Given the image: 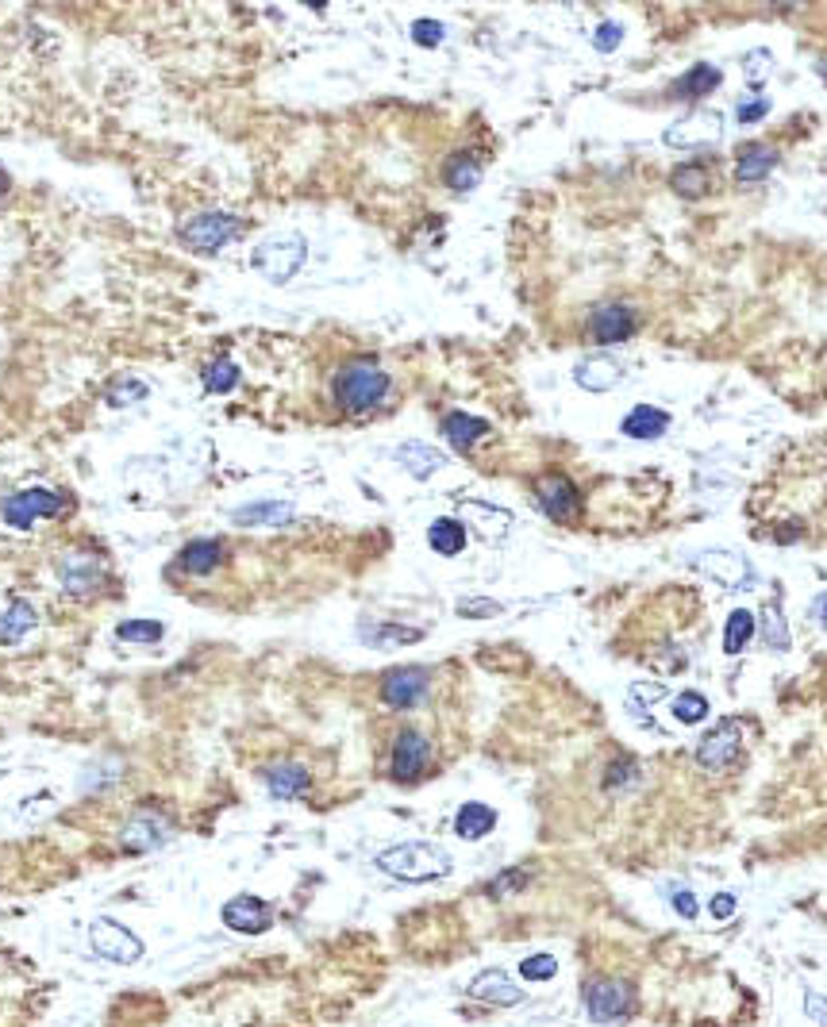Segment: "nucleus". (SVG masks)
Instances as JSON below:
<instances>
[{
  "label": "nucleus",
  "mask_w": 827,
  "mask_h": 1027,
  "mask_svg": "<svg viewBox=\"0 0 827 1027\" xmlns=\"http://www.w3.org/2000/svg\"><path fill=\"white\" fill-rule=\"evenodd\" d=\"M54 570H58L62 589L74 593V597H89L104 581V562H101V554H93V551H66L58 558Z\"/></svg>",
  "instance_id": "8"
},
{
  "label": "nucleus",
  "mask_w": 827,
  "mask_h": 1027,
  "mask_svg": "<svg viewBox=\"0 0 827 1027\" xmlns=\"http://www.w3.org/2000/svg\"><path fill=\"white\" fill-rule=\"evenodd\" d=\"M262 777H266V789L274 793L277 801H297V797H304L312 789V777L297 762H274Z\"/></svg>",
  "instance_id": "20"
},
{
  "label": "nucleus",
  "mask_w": 827,
  "mask_h": 1027,
  "mask_svg": "<svg viewBox=\"0 0 827 1027\" xmlns=\"http://www.w3.org/2000/svg\"><path fill=\"white\" fill-rule=\"evenodd\" d=\"M766 112H770V101H766V97H751V101H743L735 108V120H739V124H758Z\"/></svg>",
  "instance_id": "45"
},
{
  "label": "nucleus",
  "mask_w": 827,
  "mask_h": 1027,
  "mask_svg": "<svg viewBox=\"0 0 827 1027\" xmlns=\"http://www.w3.org/2000/svg\"><path fill=\"white\" fill-rule=\"evenodd\" d=\"M431 766V743H427L420 731L404 727L401 735L393 739V754H389V774L393 781H420Z\"/></svg>",
  "instance_id": "7"
},
{
  "label": "nucleus",
  "mask_w": 827,
  "mask_h": 1027,
  "mask_svg": "<svg viewBox=\"0 0 827 1027\" xmlns=\"http://www.w3.org/2000/svg\"><path fill=\"white\" fill-rule=\"evenodd\" d=\"M720 81H724V74H720L712 62H693V70H685V74L670 85V97H674V101H697L704 93H712Z\"/></svg>",
  "instance_id": "22"
},
{
  "label": "nucleus",
  "mask_w": 827,
  "mask_h": 1027,
  "mask_svg": "<svg viewBox=\"0 0 827 1027\" xmlns=\"http://www.w3.org/2000/svg\"><path fill=\"white\" fill-rule=\"evenodd\" d=\"M397 462L404 466V474H412L416 481H427L431 474H439L447 466V454L427 447V443H401L397 451Z\"/></svg>",
  "instance_id": "25"
},
{
  "label": "nucleus",
  "mask_w": 827,
  "mask_h": 1027,
  "mask_svg": "<svg viewBox=\"0 0 827 1027\" xmlns=\"http://www.w3.org/2000/svg\"><path fill=\"white\" fill-rule=\"evenodd\" d=\"M674 908H677V916L693 920V916H697V897H693L689 889H677V893H674Z\"/></svg>",
  "instance_id": "47"
},
{
  "label": "nucleus",
  "mask_w": 827,
  "mask_h": 1027,
  "mask_svg": "<svg viewBox=\"0 0 827 1027\" xmlns=\"http://www.w3.org/2000/svg\"><path fill=\"white\" fill-rule=\"evenodd\" d=\"M231 520L239 527H285L293 520V504L285 501H254L231 512Z\"/></svg>",
  "instance_id": "23"
},
{
  "label": "nucleus",
  "mask_w": 827,
  "mask_h": 1027,
  "mask_svg": "<svg viewBox=\"0 0 827 1027\" xmlns=\"http://www.w3.org/2000/svg\"><path fill=\"white\" fill-rule=\"evenodd\" d=\"M497 827V812L489 808V804H477V801H470V804H462L458 808V816H454V835L458 839H485L489 831Z\"/></svg>",
  "instance_id": "28"
},
{
  "label": "nucleus",
  "mask_w": 827,
  "mask_h": 1027,
  "mask_svg": "<svg viewBox=\"0 0 827 1027\" xmlns=\"http://www.w3.org/2000/svg\"><path fill=\"white\" fill-rule=\"evenodd\" d=\"M520 974L531 977V981H551L558 974V962H554L551 954H531L524 966H520Z\"/></svg>",
  "instance_id": "41"
},
{
  "label": "nucleus",
  "mask_w": 827,
  "mask_h": 1027,
  "mask_svg": "<svg viewBox=\"0 0 827 1027\" xmlns=\"http://www.w3.org/2000/svg\"><path fill=\"white\" fill-rule=\"evenodd\" d=\"M35 624H39V616H35L31 601H12L4 612H0V643H4V647L24 643V635Z\"/></svg>",
  "instance_id": "29"
},
{
  "label": "nucleus",
  "mask_w": 827,
  "mask_h": 1027,
  "mask_svg": "<svg viewBox=\"0 0 827 1027\" xmlns=\"http://www.w3.org/2000/svg\"><path fill=\"white\" fill-rule=\"evenodd\" d=\"M451 854L435 843H397L377 854V870L397 881H435L451 874Z\"/></svg>",
  "instance_id": "2"
},
{
  "label": "nucleus",
  "mask_w": 827,
  "mask_h": 1027,
  "mask_svg": "<svg viewBox=\"0 0 827 1027\" xmlns=\"http://www.w3.org/2000/svg\"><path fill=\"white\" fill-rule=\"evenodd\" d=\"M754 639V612L751 608H735L724 624V651L743 654V647Z\"/></svg>",
  "instance_id": "32"
},
{
  "label": "nucleus",
  "mask_w": 827,
  "mask_h": 1027,
  "mask_svg": "<svg viewBox=\"0 0 827 1027\" xmlns=\"http://www.w3.org/2000/svg\"><path fill=\"white\" fill-rule=\"evenodd\" d=\"M89 943H93V951L108 958V962H139L143 958V943L127 931L124 924H116V920H93L89 924Z\"/></svg>",
  "instance_id": "10"
},
{
  "label": "nucleus",
  "mask_w": 827,
  "mask_h": 1027,
  "mask_svg": "<svg viewBox=\"0 0 827 1027\" xmlns=\"http://www.w3.org/2000/svg\"><path fill=\"white\" fill-rule=\"evenodd\" d=\"M116 639L135 643V647H154L162 639V624L158 620H124V624L116 627Z\"/></svg>",
  "instance_id": "35"
},
{
  "label": "nucleus",
  "mask_w": 827,
  "mask_h": 1027,
  "mask_svg": "<svg viewBox=\"0 0 827 1027\" xmlns=\"http://www.w3.org/2000/svg\"><path fill=\"white\" fill-rule=\"evenodd\" d=\"M424 631L420 627H397V624H374L366 627V639H374V643H416Z\"/></svg>",
  "instance_id": "38"
},
{
  "label": "nucleus",
  "mask_w": 827,
  "mask_h": 1027,
  "mask_svg": "<svg viewBox=\"0 0 827 1027\" xmlns=\"http://www.w3.org/2000/svg\"><path fill=\"white\" fill-rule=\"evenodd\" d=\"M427 543H431V551L443 554V558H454V554L466 551V527L451 520V516H443V520H435V524L427 527Z\"/></svg>",
  "instance_id": "30"
},
{
  "label": "nucleus",
  "mask_w": 827,
  "mask_h": 1027,
  "mask_svg": "<svg viewBox=\"0 0 827 1027\" xmlns=\"http://www.w3.org/2000/svg\"><path fill=\"white\" fill-rule=\"evenodd\" d=\"M674 716H677V724H701V720H708V697H704V693H693V689L677 693Z\"/></svg>",
  "instance_id": "36"
},
{
  "label": "nucleus",
  "mask_w": 827,
  "mask_h": 1027,
  "mask_svg": "<svg viewBox=\"0 0 827 1027\" xmlns=\"http://www.w3.org/2000/svg\"><path fill=\"white\" fill-rule=\"evenodd\" d=\"M4 189H8V177H4V170H0V197H4Z\"/></svg>",
  "instance_id": "51"
},
{
  "label": "nucleus",
  "mask_w": 827,
  "mask_h": 1027,
  "mask_svg": "<svg viewBox=\"0 0 827 1027\" xmlns=\"http://www.w3.org/2000/svg\"><path fill=\"white\" fill-rule=\"evenodd\" d=\"M62 508H66L62 493H51V489H20V493H12V497L0 501V516H4L8 527L27 531V527L47 520V516H62Z\"/></svg>",
  "instance_id": "5"
},
{
  "label": "nucleus",
  "mask_w": 827,
  "mask_h": 1027,
  "mask_svg": "<svg viewBox=\"0 0 827 1027\" xmlns=\"http://www.w3.org/2000/svg\"><path fill=\"white\" fill-rule=\"evenodd\" d=\"M774 166H777L774 147H766V143L743 147V151H739V162H735V181H739V185H758L762 177H770Z\"/></svg>",
  "instance_id": "27"
},
{
  "label": "nucleus",
  "mask_w": 827,
  "mask_h": 1027,
  "mask_svg": "<svg viewBox=\"0 0 827 1027\" xmlns=\"http://www.w3.org/2000/svg\"><path fill=\"white\" fill-rule=\"evenodd\" d=\"M812 616H816V620L827 627V593H820V597L812 601Z\"/></svg>",
  "instance_id": "50"
},
{
  "label": "nucleus",
  "mask_w": 827,
  "mask_h": 1027,
  "mask_svg": "<svg viewBox=\"0 0 827 1027\" xmlns=\"http://www.w3.org/2000/svg\"><path fill=\"white\" fill-rule=\"evenodd\" d=\"M724 139V116L720 112H693L685 120L666 127V143L681 147V151H697V147H712Z\"/></svg>",
  "instance_id": "11"
},
{
  "label": "nucleus",
  "mask_w": 827,
  "mask_h": 1027,
  "mask_svg": "<svg viewBox=\"0 0 827 1027\" xmlns=\"http://www.w3.org/2000/svg\"><path fill=\"white\" fill-rule=\"evenodd\" d=\"M443 181L451 185L454 193H470L481 181V162H477L474 154H454L451 162H447V170H443Z\"/></svg>",
  "instance_id": "31"
},
{
  "label": "nucleus",
  "mask_w": 827,
  "mask_h": 1027,
  "mask_svg": "<svg viewBox=\"0 0 827 1027\" xmlns=\"http://www.w3.org/2000/svg\"><path fill=\"white\" fill-rule=\"evenodd\" d=\"M443 39H447V27L439 20H416L412 24V43H420V47H439Z\"/></svg>",
  "instance_id": "40"
},
{
  "label": "nucleus",
  "mask_w": 827,
  "mask_h": 1027,
  "mask_svg": "<svg viewBox=\"0 0 827 1027\" xmlns=\"http://www.w3.org/2000/svg\"><path fill=\"white\" fill-rule=\"evenodd\" d=\"M427 689H431V670H424V666H401V670L385 674L381 701L389 704V708H397V712H408V708H416V704L424 701Z\"/></svg>",
  "instance_id": "9"
},
{
  "label": "nucleus",
  "mask_w": 827,
  "mask_h": 1027,
  "mask_svg": "<svg viewBox=\"0 0 827 1027\" xmlns=\"http://www.w3.org/2000/svg\"><path fill=\"white\" fill-rule=\"evenodd\" d=\"M739 743H743V724L739 720H724V724H716L708 735L701 739V747H697V762H701L704 770H727L731 762H735V754H739Z\"/></svg>",
  "instance_id": "14"
},
{
  "label": "nucleus",
  "mask_w": 827,
  "mask_h": 1027,
  "mask_svg": "<svg viewBox=\"0 0 827 1027\" xmlns=\"http://www.w3.org/2000/svg\"><path fill=\"white\" fill-rule=\"evenodd\" d=\"M389 389H393V377L381 370L377 358H351L339 366V374L331 381L335 404L343 412H374L385 404Z\"/></svg>",
  "instance_id": "1"
},
{
  "label": "nucleus",
  "mask_w": 827,
  "mask_h": 1027,
  "mask_svg": "<svg viewBox=\"0 0 827 1027\" xmlns=\"http://www.w3.org/2000/svg\"><path fill=\"white\" fill-rule=\"evenodd\" d=\"M666 427H670V412H662L654 404H635L624 416L620 431L627 439H658V435H666Z\"/></svg>",
  "instance_id": "24"
},
{
  "label": "nucleus",
  "mask_w": 827,
  "mask_h": 1027,
  "mask_svg": "<svg viewBox=\"0 0 827 1027\" xmlns=\"http://www.w3.org/2000/svg\"><path fill=\"white\" fill-rule=\"evenodd\" d=\"M712 916H716V920H731V916H735V897H731V893H716V897H712Z\"/></svg>",
  "instance_id": "48"
},
{
  "label": "nucleus",
  "mask_w": 827,
  "mask_h": 1027,
  "mask_svg": "<svg viewBox=\"0 0 827 1027\" xmlns=\"http://www.w3.org/2000/svg\"><path fill=\"white\" fill-rule=\"evenodd\" d=\"M804 1012H808L820 1027H827V997L824 993H808V997H804Z\"/></svg>",
  "instance_id": "46"
},
{
  "label": "nucleus",
  "mask_w": 827,
  "mask_h": 1027,
  "mask_svg": "<svg viewBox=\"0 0 827 1027\" xmlns=\"http://www.w3.org/2000/svg\"><path fill=\"white\" fill-rule=\"evenodd\" d=\"M635 331V308L631 304H597L593 312H589V320H585V335L593 339V343H624L627 335Z\"/></svg>",
  "instance_id": "13"
},
{
  "label": "nucleus",
  "mask_w": 827,
  "mask_h": 1027,
  "mask_svg": "<svg viewBox=\"0 0 827 1027\" xmlns=\"http://www.w3.org/2000/svg\"><path fill=\"white\" fill-rule=\"evenodd\" d=\"M166 839H170V820L162 812H154V808H139L124 824V831H120L124 851H154Z\"/></svg>",
  "instance_id": "16"
},
{
  "label": "nucleus",
  "mask_w": 827,
  "mask_h": 1027,
  "mask_svg": "<svg viewBox=\"0 0 827 1027\" xmlns=\"http://www.w3.org/2000/svg\"><path fill=\"white\" fill-rule=\"evenodd\" d=\"M239 235H243V220L227 216V212H197L177 227V239L197 254H220Z\"/></svg>",
  "instance_id": "3"
},
{
  "label": "nucleus",
  "mask_w": 827,
  "mask_h": 1027,
  "mask_svg": "<svg viewBox=\"0 0 827 1027\" xmlns=\"http://www.w3.org/2000/svg\"><path fill=\"white\" fill-rule=\"evenodd\" d=\"M497 612H501V604L485 601V597H481V601H474V597H470V601H458V616H466V620H489V616H497Z\"/></svg>",
  "instance_id": "44"
},
{
  "label": "nucleus",
  "mask_w": 827,
  "mask_h": 1027,
  "mask_svg": "<svg viewBox=\"0 0 827 1027\" xmlns=\"http://www.w3.org/2000/svg\"><path fill=\"white\" fill-rule=\"evenodd\" d=\"M304 258H308V243H304L301 235H270L251 254L254 270L266 281H274V285H285L304 266Z\"/></svg>",
  "instance_id": "4"
},
{
  "label": "nucleus",
  "mask_w": 827,
  "mask_h": 1027,
  "mask_svg": "<svg viewBox=\"0 0 827 1027\" xmlns=\"http://www.w3.org/2000/svg\"><path fill=\"white\" fill-rule=\"evenodd\" d=\"M239 385V366L231 358H216L204 366V389L208 393H231Z\"/></svg>",
  "instance_id": "34"
},
{
  "label": "nucleus",
  "mask_w": 827,
  "mask_h": 1027,
  "mask_svg": "<svg viewBox=\"0 0 827 1027\" xmlns=\"http://www.w3.org/2000/svg\"><path fill=\"white\" fill-rule=\"evenodd\" d=\"M139 401H147V385H143V381H135V377L120 381V385L108 393V404H116V408H124V404H139Z\"/></svg>",
  "instance_id": "39"
},
{
  "label": "nucleus",
  "mask_w": 827,
  "mask_h": 1027,
  "mask_svg": "<svg viewBox=\"0 0 827 1027\" xmlns=\"http://www.w3.org/2000/svg\"><path fill=\"white\" fill-rule=\"evenodd\" d=\"M470 997L481 1004H493V1008H512V1004L524 1001V989L520 981L504 974V970H485L470 981Z\"/></svg>",
  "instance_id": "18"
},
{
  "label": "nucleus",
  "mask_w": 827,
  "mask_h": 1027,
  "mask_svg": "<svg viewBox=\"0 0 827 1027\" xmlns=\"http://www.w3.org/2000/svg\"><path fill=\"white\" fill-rule=\"evenodd\" d=\"M220 562H224V543H220V539H193V543H185L181 554H177V566L193 577L212 574Z\"/></svg>",
  "instance_id": "21"
},
{
  "label": "nucleus",
  "mask_w": 827,
  "mask_h": 1027,
  "mask_svg": "<svg viewBox=\"0 0 827 1027\" xmlns=\"http://www.w3.org/2000/svg\"><path fill=\"white\" fill-rule=\"evenodd\" d=\"M770 70H774V62H770V51H751V54H747V62H743V74H747V81H754V85H762Z\"/></svg>",
  "instance_id": "42"
},
{
  "label": "nucleus",
  "mask_w": 827,
  "mask_h": 1027,
  "mask_svg": "<svg viewBox=\"0 0 827 1027\" xmlns=\"http://www.w3.org/2000/svg\"><path fill=\"white\" fill-rule=\"evenodd\" d=\"M670 185H674L677 197H693V201H697V197L708 193V170L685 162V166H677L674 174H670Z\"/></svg>",
  "instance_id": "33"
},
{
  "label": "nucleus",
  "mask_w": 827,
  "mask_h": 1027,
  "mask_svg": "<svg viewBox=\"0 0 827 1027\" xmlns=\"http://www.w3.org/2000/svg\"><path fill=\"white\" fill-rule=\"evenodd\" d=\"M762 635H766L770 651H789V627L781 620L777 604H766V612H762Z\"/></svg>",
  "instance_id": "37"
},
{
  "label": "nucleus",
  "mask_w": 827,
  "mask_h": 1027,
  "mask_svg": "<svg viewBox=\"0 0 827 1027\" xmlns=\"http://www.w3.org/2000/svg\"><path fill=\"white\" fill-rule=\"evenodd\" d=\"M631 1004H635V993L627 981H616V977H601L593 989H589V1016L597 1024H624L631 1016Z\"/></svg>",
  "instance_id": "12"
},
{
  "label": "nucleus",
  "mask_w": 827,
  "mask_h": 1027,
  "mask_svg": "<svg viewBox=\"0 0 827 1027\" xmlns=\"http://www.w3.org/2000/svg\"><path fill=\"white\" fill-rule=\"evenodd\" d=\"M224 924L239 935H262L274 924V908L258 897H235L224 904Z\"/></svg>",
  "instance_id": "17"
},
{
  "label": "nucleus",
  "mask_w": 827,
  "mask_h": 1027,
  "mask_svg": "<svg viewBox=\"0 0 827 1027\" xmlns=\"http://www.w3.org/2000/svg\"><path fill=\"white\" fill-rule=\"evenodd\" d=\"M620 43H624V27L612 24V20L597 27V35H593V47H597L601 54H612L616 47H620Z\"/></svg>",
  "instance_id": "43"
},
{
  "label": "nucleus",
  "mask_w": 827,
  "mask_h": 1027,
  "mask_svg": "<svg viewBox=\"0 0 827 1027\" xmlns=\"http://www.w3.org/2000/svg\"><path fill=\"white\" fill-rule=\"evenodd\" d=\"M520 885H524V874H512V877L504 874L501 881L493 885V893H504V889H520Z\"/></svg>",
  "instance_id": "49"
},
{
  "label": "nucleus",
  "mask_w": 827,
  "mask_h": 1027,
  "mask_svg": "<svg viewBox=\"0 0 827 1027\" xmlns=\"http://www.w3.org/2000/svg\"><path fill=\"white\" fill-rule=\"evenodd\" d=\"M697 570L712 581H720L724 589H754V581H758L751 562L735 551H704L697 558Z\"/></svg>",
  "instance_id": "15"
},
{
  "label": "nucleus",
  "mask_w": 827,
  "mask_h": 1027,
  "mask_svg": "<svg viewBox=\"0 0 827 1027\" xmlns=\"http://www.w3.org/2000/svg\"><path fill=\"white\" fill-rule=\"evenodd\" d=\"M535 504L543 508V516H551L554 524H574L581 516V493L570 477L547 474L535 481Z\"/></svg>",
  "instance_id": "6"
},
{
  "label": "nucleus",
  "mask_w": 827,
  "mask_h": 1027,
  "mask_svg": "<svg viewBox=\"0 0 827 1027\" xmlns=\"http://www.w3.org/2000/svg\"><path fill=\"white\" fill-rule=\"evenodd\" d=\"M574 381L589 393H608L624 381V366L616 358H604V354H593V358H581L574 370Z\"/></svg>",
  "instance_id": "19"
},
{
  "label": "nucleus",
  "mask_w": 827,
  "mask_h": 1027,
  "mask_svg": "<svg viewBox=\"0 0 827 1027\" xmlns=\"http://www.w3.org/2000/svg\"><path fill=\"white\" fill-rule=\"evenodd\" d=\"M443 435H447V443H451L454 451H470V447H477L489 435V424L470 416V412H447L443 416Z\"/></svg>",
  "instance_id": "26"
}]
</instances>
